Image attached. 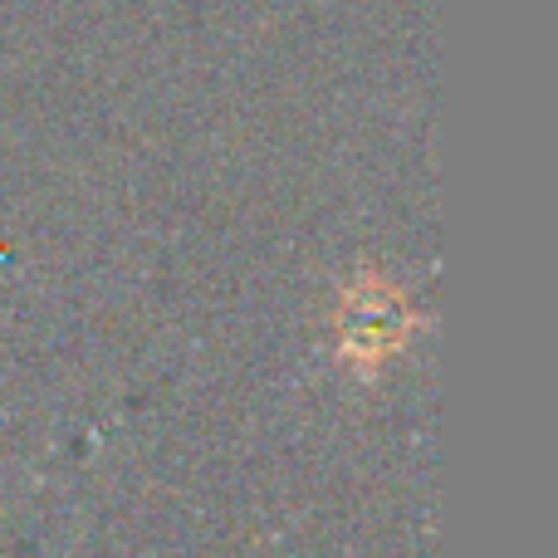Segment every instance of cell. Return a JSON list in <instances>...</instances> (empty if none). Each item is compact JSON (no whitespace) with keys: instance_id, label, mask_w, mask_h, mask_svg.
Listing matches in <instances>:
<instances>
[{"instance_id":"1","label":"cell","mask_w":558,"mask_h":558,"mask_svg":"<svg viewBox=\"0 0 558 558\" xmlns=\"http://www.w3.org/2000/svg\"><path fill=\"white\" fill-rule=\"evenodd\" d=\"M402 338H407L402 299H397V294L377 299L367 284H357V294L343 304V343H348V353L377 357V353H392Z\"/></svg>"}]
</instances>
